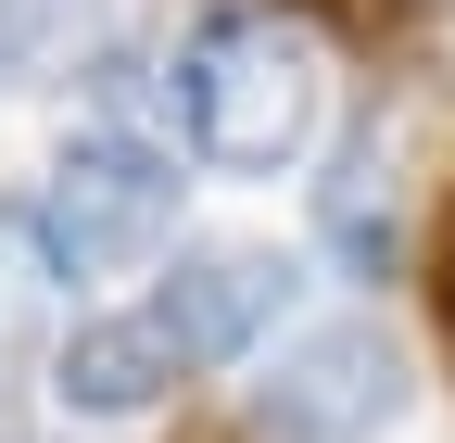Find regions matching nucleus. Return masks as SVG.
<instances>
[{"mask_svg": "<svg viewBox=\"0 0 455 443\" xmlns=\"http://www.w3.org/2000/svg\"><path fill=\"white\" fill-rule=\"evenodd\" d=\"M178 115H190V152L228 165V178L304 165V140L329 115V64L291 26V0H215L178 51Z\"/></svg>", "mask_w": 455, "mask_h": 443, "instance_id": "f257e3e1", "label": "nucleus"}, {"mask_svg": "<svg viewBox=\"0 0 455 443\" xmlns=\"http://www.w3.org/2000/svg\"><path fill=\"white\" fill-rule=\"evenodd\" d=\"M38 229L64 254V279H127V266H152L164 229H178V165L152 140L76 127L64 165H51V190H38Z\"/></svg>", "mask_w": 455, "mask_h": 443, "instance_id": "f03ea898", "label": "nucleus"}, {"mask_svg": "<svg viewBox=\"0 0 455 443\" xmlns=\"http://www.w3.org/2000/svg\"><path fill=\"white\" fill-rule=\"evenodd\" d=\"M405 393H418L405 342H392L379 317H341V329H304V342L278 355V380H266L253 418L278 443H379L392 418H405Z\"/></svg>", "mask_w": 455, "mask_h": 443, "instance_id": "7ed1b4c3", "label": "nucleus"}, {"mask_svg": "<svg viewBox=\"0 0 455 443\" xmlns=\"http://www.w3.org/2000/svg\"><path fill=\"white\" fill-rule=\"evenodd\" d=\"M304 292V266L291 254H266V241H203L178 254V279L152 292L164 317V342H178V367H228V355H253V329Z\"/></svg>", "mask_w": 455, "mask_h": 443, "instance_id": "20e7f679", "label": "nucleus"}, {"mask_svg": "<svg viewBox=\"0 0 455 443\" xmlns=\"http://www.w3.org/2000/svg\"><path fill=\"white\" fill-rule=\"evenodd\" d=\"M405 165H392V140H379V115L355 127L329 152V178H316V241L355 266V279H392V266H405Z\"/></svg>", "mask_w": 455, "mask_h": 443, "instance_id": "39448f33", "label": "nucleus"}, {"mask_svg": "<svg viewBox=\"0 0 455 443\" xmlns=\"http://www.w3.org/2000/svg\"><path fill=\"white\" fill-rule=\"evenodd\" d=\"M164 380H178L164 317H76V342L51 355V393L76 418H140V406H164Z\"/></svg>", "mask_w": 455, "mask_h": 443, "instance_id": "423d86ee", "label": "nucleus"}, {"mask_svg": "<svg viewBox=\"0 0 455 443\" xmlns=\"http://www.w3.org/2000/svg\"><path fill=\"white\" fill-rule=\"evenodd\" d=\"M101 51V0H0V89H51Z\"/></svg>", "mask_w": 455, "mask_h": 443, "instance_id": "0eeeda50", "label": "nucleus"}, {"mask_svg": "<svg viewBox=\"0 0 455 443\" xmlns=\"http://www.w3.org/2000/svg\"><path fill=\"white\" fill-rule=\"evenodd\" d=\"M51 279H64V254H51V229H38V203H0V342L51 304Z\"/></svg>", "mask_w": 455, "mask_h": 443, "instance_id": "6e6552de", "label": "nucleus"}, {"mask_svg": "<svg viewBox=\"0 0 455 443\" xmlns=\"http://www.w3.org/2000/svg\"><path fill=\"white\" fill-rule=\"evenodd\" d=\"M291 13H316L329 38H355V51H379V64H405V51H430V26H443V0H291Z\"/></svg>", "mask_w": 455, "mask_h": 443, "instance_id": "1a4fd4ad", "label": "nucleus"}, {"mask_svg": "<svg viewBox=\"0 0 455 443\" xmlns=\"http://www.w3.org/2000/svg\"><path fill=\"white\" fill-rule=\"evenodd\" d=\"M89 127L152 140V64H140V51H89Z\"/></svg>", "mask_w": 455, "mask_h": 443, "instance_id": "9d476101", "label": "nucleus"}, {"mask_svg": "<svg viewBox=\"0 0 455 443\" xmlns=\"http://www.w3.org/2000/svg\"><path fill=\"white\" fill-rule=\"evenodd\" d=\"M430 317H443V342H455V190L430 215Z\"/></svg>", "mask_w": 455, "mask_h": 443, "instance_id": "9b49d317", "label": "nucleus"}, {"mask_svg": "<svg viewBox=\"0 0 455 443\" xmlns=\"http://www.w3.org/2000/svg\"><path fill=\"white\" fill-rule=\"evenodd\" d=\"M178 443H278V431H266V418H215V406H190Z\"/></svg>", "mask_w": 455, "mask_h": 443, "instance_id": "f8f14e48", "label": "nucleus"}]
</instances>
